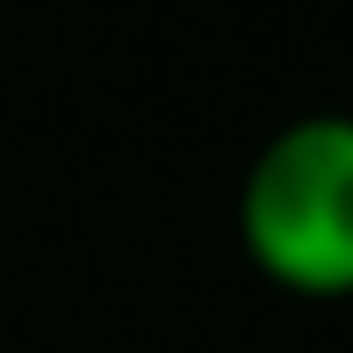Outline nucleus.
I'll return each instance as SVG.
<instances>
[{"label":"nucleus","mask_w":353,"mask_h":353,"mask_svg":"<svg viewBox=\"0 0 353 353\" xmlns=\"http://www.w3.org/2000/svg\"><path fill=\"white\" fill-rule=\"evenodd\" d=\"M238 245L303 303H353V108L288 116L238 181Z\"/></svg>","instance_id":"nucleus-1"}]
</instances>
